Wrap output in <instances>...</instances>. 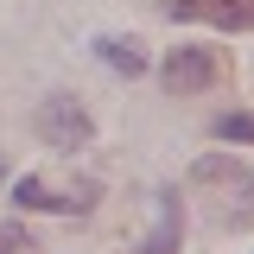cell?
<instances>
[{
  "label": "cell",
  "instance_id": "5b68a950",
  "mask_svg": "<svg viewBox=\"0 0 254 254\" xmlns=\"http://www.w3.org/2000/svg\"><path fill=\"white\" fill-rule=\"evenodd\" d=\"M178 235H185V210H178V190H159V229L140 242V254H178Z\"/></svg>",
  "mask_w": 254,
  "mask_h": 254
},
{
  "label": "cell",
  "instance_id": "ba28073f",
  "mask_svg": "<svg viewBox=\"0 0 254 254\" xmlns=\"http://www.w3.org/2000/svg\"><path fill=\"white\" fill-rule=\"evenodd\" d=\"M0 254H38V242H32L19 222H0Z\"/></svg>",
  "mask_w": 254,
  "mask_h": 254
},
{
  "label": "cell",
  "instance_id": "7a4b0ae2",
  "mask_svg": "<svg viewBox=\"0 0 254 254\" xmlns=\"http://www.w3.org/2000/svg\"><path fill=\"white\" fill-rule=\"evenodd\" d=\"M95 197H102L95 178H83V185H51V178L26 172V178L13 185V203H26V210H51V216H89Z\"/></svg>",
  "mask_w": 254,
  "mask_h": 254
},
{
  "label": "cell",
  "instance_id": "8992f818",
  "mask_svg": "<svg viewBox=\"0 0 254 254\" xmlns=\"http://www.w3.org/2000/svg\"><path fill=\"white\" fill-rule=\"evenodd\" d=\"M95 51H102L108 70H121V76H140L146 70V45L140 38H95Z\"/></svg>",
  "mask_w": 254,
  "mask_h": 254
},
{
  "label": "cell",
  "instance_id": "6da1fadb",
  "mask_svg": "<svg viewBox=\"0 0 254 254\" xmlns=\"http://www.w3.org/2000/svg\"><path fill=\"white\" fill-rule=\"evenodd\" d=\"M159 83L172 95L222 89L229 83V51H216V45H178V51H165V64H159Z\"/></svg>",
  "mask_w": 254,
  "mask_h": 254
},
{
  "label": "cell",
  "instance_id": "52a82bcc",
  "mask_svg": "<svg viewBox=\"0 0 254 254\" xmlns=\"http://www.w3.org/2000/svg\"><path fill=\"white\" fill-rule=\"evenodd\" d=\"M216 140H235V146H254V115L235 108V115H216Z\"/></svg>",
  "mask_w": 254,
  "mask_h": 254
},
{
  "label": "cell",
  "instance_id": "277c9868",
  "mask_svg": "<svg viewBox=\"0 0 254 254\" xmlns=\"http://www.w3.org/2000/svg\"><path fill=\"white\" fill-rule=\"evenodd\" d=\"M165 13L216 32H254V0H165Z\"/></svg>",
  "mask_w": 254,
  "mask_h": 254
},
{
  "label": "cell",
  "instance_id": "3957f363",
  "mask_svg": "<svg viewBox=\"0 0 254 254\" xmlns=\"http://www.w3.org/2000/svg\"><path fill=\"white\" fill-rule=\"evenodd\" d=\"M95 121L70 102V95H51V102H38V140L45 146H58V153H76V146H89Z\"/></svg>",
  "mask_w": 254,
  "mask_h": 254
}]
</instances>
